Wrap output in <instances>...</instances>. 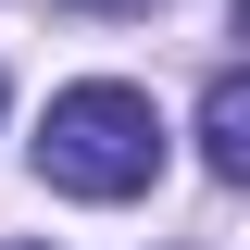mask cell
I'll return each instance as SVG.
<instances>
[{
    "label": "cell",
    "instance_id": "1",
    "mask_svg": "<svg viewBox=\"0 0 250 250\" xmlns=\"http://www.w3.org/2000/svg\"><path fill=\"white\" fill-rule=\"evenodd\" d=\"M38 175L62 200H138L163 175V113L150 88H125V75H88V88H62L38 113Z\"/></svg>",
    "mask_w": 250,
    "mask_h": 250
},
{
    "label": "cell",
    "instance_id": "2",
    "mask_svg": "<svg viewBox=\"0 0 250 250\" xmlns=\"http://www.w3.org/2000/svg\"><path fill=\"white\" fill-rule=\"evenodd\" d=\"M200 163H213L225 188L250 175V88L238 75H213V100H200Z\"/></svg>",
    "mask_w": 250,
    "mask_h": 250
}]
</instances>
